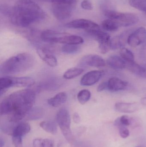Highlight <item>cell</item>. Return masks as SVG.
Returning a JSON list of instances; mask_svg holds the SVG:
<instances>
[{
	"label": "cell",
	"instance_id": "16",
	"mask_svg": "<svg viewBox=\"0 0 146 147\" xmlns=\"http://www.w3.org/2000/svg\"><path fill=\"white\" fill-rule=\"evenodd\" d=\"M109 90L117 92L125 90L127 86V83L119 78L113 77L108 81Z\"/></svg>",
	"mask_w": 146,
	"mask_h": 147
},
{
	"label": "cell",
	"instance_id": "25",
	"mask_svg": "<svg viewBox=\"0 0 146 147\" xmlns=\"http://www.w3.org/2000/svg\"><path fill=\"white\" fill-rule=\"evenodd\" d=\"M84 69L79 67H74L67 70L63 75L64 78L72 79L74 78L83 73Z\"/></svg>",
	"mask_w": 146,
	"mask_h": 147
},
{
	"label": "cell",
	"instance_id": "17",
	"mask_svg": "<svg viewBox=\"0 0 146 147\" xmlns=\"http://www.w3.org/2000/svg\"><path fill=\"white\" fill-rule=\"evenodd\" d=\"M107 63L110 68L115 70H120L126 68V62L121 57L111 56L107 60Z\"/></svg>",
	"mask_w": 146,
	"mask_h": 147
},
{
	"label": "cell",
	"instance_id": "34",
	"mask_svg": "<svg viewBox=\"0 0 146 147\" xmlns=\"http://www.w3.org/2000/svg\"><path fill=\"white\" fill-rule=\"evenodd\" d=\"M12 141L15 147H23L22 143V137L20 136H13Z\"/></svg>",
	"mask_w": 146,
	"mask_h": 147
},
{
	"label": "cell",
	"instance_id": "29",
	"mask_svg": "<svg viewBox=\"0 0 146 147\" xmlns=\"http://www.w3.org/2000/svg\"><path fill=\"white\" fill-rule=\"evenodd\" d=\"M121 57L126 62L134 61V56L133 53L130 50L126 47L121 48L120 51Z\"/></svg>",
	"mask_w": 146,
	"mask_h": 147
},
{
	"label": "cell",
	"instance_id": "24",
	"mask_svg": "<svg viewBox=\"0 0 146 147\" xmlns=\"http://www.w3.org/2000/svg\"><path fill=\"white\" fill-rule=\"evenodd\" d=\"M102 27L105 31L110 32H116L120 27L116 22L109 19L104 20L102 22Z\"/></svg>",
	"mask_w": 146,
	"mask_h": 147
},
{
	"label": "cell",
	"instance_id": "30",
	"mask_svg": "<svg viewBox=\"0 0 146 147\" xmlns=\"http://www.w3.org/2000/svg\"><path fill=\"white\" fill-rule=\"evenodd\" d=\"M61 50L63 52L67 54H75L79 53L81 49L77 45H65Z\"/></svg>",
	"mask_w": 146,
	"mask_h": 147
},
{
	"label": "cell",
	"instance_id": "32",
	"mask_svg": "<svg viewBox=\"0 0 146 147\" xmlns=\"http://www.w3.org/2000/svg\"><path fill=\"white\" fill-rule=\"evenodd\" d=\"M100 8L102 11L113 10L112 9V2L110 0H102L100 3Z\"/></svg>",
	"mask_w": 146,
	"mask_h": 147
},
{
	"label": "cell",
	"instance_id": "3",
	"mask_svg": "<svg viewBox=\"0 0 146 147\" xmlns=\"http://www.w3.org/2000/svg\"><path fill=\"white\" fill-rule=\"evenodd\" d=\"M35 63L31 54L27 53H19L6 60L1 65L0 71L3 74H16L31 69Z\"/></svg>",
	"mask_w": 146,
	"mask_h": 147
},
{
	"label": "cell",
	"instance_id": "6",
	"mask_svg": "<svg viewBox=\"0 0 146 147\" xmlns=\"http://www.w3.org/2000/svg\"><path fill=\"white\" fill-rule=\"evenodd\" d=\"M34 79L29 77H3L0 79V93H4L7 89L11 87H29L35 84Z\"/></svg>",
	"mask_w": 146,
	"mask_h": 147
},
{
	"label": "cell",
	"instance_id": "38",
	"mask_svg": "<svg viewBox=\"0 0 146 147\" xmlns=\"http://www.w3.org/2000/svg\"><path fill=\"white\" fill-rule=\"evenodd\" d=\"M74 147H90L86 143L83 142H78L75 145Z\"/></svg>",
	"mask_w": 146,
	"mask_h": 147
},
{
	"label": "cell",
	"instance_id": "20",
	"mask_svg": "<svg viewBox=\"0 0 146 147\" xmlns=\"http://www.w3.org/2000/svg\"><path fill=\"white\" fill-rule=\"evenodd\" d=\"M127 38L123 34L114 37L111 40V49L117 50L123 48L126 44V41L127 42Z\"/></svg>",
	"mask_w": 146,
	"mask_h": 147
},
{
	"label": "cell",
	"instance_id": "9",
	"mask_svg": "<svg viewBox=\"0 0 146 147\" xmlns=\"http://www.w3.org/2000/svg\"><path fill=\"white\" fill-rule=\"evenodd\" d=\"M87 32L97 41L100 52L105 54L111 49L110 36L107 33L99 30L88 31Z\"/></svg>",
	"mask_w": 146,
	"mask_h": 147
},
{
	"label": "cell",
	"instance_id": "40",
	"mask_svg": "<svg viewBox=\"0 0 146 147\" xmlns=\"http://www.w3.org/2000/svg\"><path fill=\"white\" fill-rule=\"evenodd\" d=\"M141 103L142 105H146V97H143L141 100Z\"/></svg>",
	"mask_w": 146,
	"mask_h": 147
},
{
	"label": "cell",
	"instance_id": "2",
	"mask_svg": "<svg viewBox=\"0 0 146 147\" xmlns=\"http://www.w3.org/2000/svg\"><path fill=\"white\" fill-rule=\"evenodd\" d=\"M45 14L37 4L31 0H19L10 13L11 22L21 27H27L43 20Z\"/></svg>",
	"mask_w": 146,
	"mask_h": 147
},
{
	"label": "cell",
	"instance_id": "7",
	"mask_svg": "<svg viewBox=\"0 0 146 147\" xmlns=\"http://www.w3.org/2000/svg\"><path fill=\"white\" fill-rule=\"evenodd\" d=\"M104 15L109 19L117 22L120 27H128L138 23L139 18L137 15L133 13H121L115 9L103 12Z\"/></svg>",
	"mask_w": 146,
	"mask_h": 147
},
{
	"label": "cell",
	"instance_id": "8",
	"mask_svg": "<svg viewBox=\"0 0 146 147\" xmlns=\"http://www.w3.org/2000/svg\"><path fill=\"white\" fill-rule=\"evenodd\" d=\"M56 120L64 138L69 143H73L74 138L70 128L71 118L68 110L65 108L59 109L57 113Z\"/></svg>",
	"mask_w": 146,
	"mask_h": 147
},
{
	"label": "cell",
	"instance_id": "5",
	"mask_svg": "<svg viewBox=\"0 0 146 147\" xmlns=\"http://www.w3.org/2000/svg\"><path fill=\"white\" fill-rule=\"evenodd\" d=\"M52 10L57 20H64L72 15L76 0H52Z\"/></svg>",
	"mask_w": 146,
	"mask_h": 147
},
{
	"label": "cell",
	"instance_id": "22",
	"mask_svg": "<svg viewBox=\"0 0 146 147\" xmlns=\"http://www.w3.org/2000/svg\"><path fill=\"white\" fill-rule=\"evenodd\" d=\"M126 68L132 73L134 74L137 76L142 77L143 69L142 65H139L134 61L126 62Z\"/></svg>",
	"mask_w": 146,
	"mask_h": 147
},
{
	"label": "cell",
	"instance_id": "31",
	"mask_svg": "<svg viewBox=\"0 0 146 147\" xmlns=\"http://www.w3.org/2000/svg\"><path fill=\"white\" fill-rule=\"evenodd\" d=\"M132 121L133 119L131 117H129L127 115H123L116 119L114 123L115 126L122 125L127 127L130 126L132 124Z\"/></svg>",
	"mask_w": 146,
	"mask_h": 147
},
{
	"label": "cell",
	"instance_id": "18",
	"mask_svg": "<svg viewBox=\"0 0 146 147\" xmlns=\"http://www.w3.org/2000/svg\"><path fill=\"white\" fill-rule=\"evenodd\" d=\"M67 98V94L64 92H61L49 98L48 100V103L52 107H57L66 102Z\"/></svg>",
	"mask_w": 146,
	"mask_h": 147
},
{
	"label": "cell",
	"instance_id": "28",
	"mask_svg": "<svg viewBox=\"0 0 146 147\" xmlns=\"http://www.w3.org/2000/svg\"><path fill=\"white\" fill-rule=\"evenodd\" d=\"M129 3L133 7L146 13V0H129Z\"/></svg>",
	"mask_w": 146,
	"mask_h": 147
},
{
	"label": "cell",
	"instance_id": "37",
	"mask_svg": "<svg viewBox=\"0 0 146 147\" xmlns=\"http://www.w3.org/2000/svg\"><path fill=\"white\" fill-rule=\"evenodd\" d=\"M73 121L76 124L80 123L81 121V118L79 115L77 113H75L73 115Z\"/></svg>",
	"mask_w": 146,
	"mask_h": 147
},
{
	"label": "cell",
	"instance_id": "23",
	"mask_svg": "<svg viewBox=\"0 0 146 147\" xmlns=\"http://www.w3.org/2000/svg\"><path fill=\"white\" fill-rule=\"evenodd\" d=\"M43 115V111L41 108H32L27 114L25 117L28 120H37L42 118Z\"/></svg>",
	"mask_w": 146,
	"mask_h": 147
},
{
	"label": "cell",
	"instance_id": "21",
	"mask_svg": "<svg viewBox=\"0 0 146 147\" xmlns=\"http://www.w3.org/2000/svg\"><path fill=\"white\" fill-rule=\"evenodd\" d=\"M40 127L47 133L52 134H55L57 132V125L56 123L52 120L43 121L40 123Z\"/></svg>",
	"mask_w": 146,
	"mask_h": 147
},
{
	"label": "cell",
	"instance_id": "39",
	"mask_svg": "<svg viewBox=\"0 0 146 147\" xmlns=\"http://www.w3.org/2000/svg\"><path fill=\"white\" fill-rule=\"evenodd\" d=\"M142 69H143V74H142V78H146V63L142 65Z\"/></svg>",
	"mask_w": 146,
	"mask_h": 147
},
{
	"label": "cell",
	"instance_id": "1",
	"mask_svg": "<svg viewBox=\"0 0 146 147\" xmlns=\"http://www.w3.org/2000/svg\"><path fill=\"white\" fill-rule=\"evenodd\" d=\"M35 91L25 89L15 92L5 98L1 104V115L8 116V121L16 123L25 117L36 100Z\"/></svg>",
	"mask_w": 146,
	"mask_h": 147
},
{
	"label": "cell",
	"instance_id": "10",
	"mask_svg": "<svg viewBox=\"0 0 146 147\" xmlns=\"http://www.w3.org/2000/svg\"><path fill=\"white\" fill-rule=\"evenodd\" d=\"M66 26L69 28L84 29L86 32L100 29L97 23L90 20L83 19L74 20L67 23Z\"/></svg>",
	"mask_w": 146,
	"mask_h": 147
},
{
	"label": "cell",
	"instance_id": "11",
	"mask_svg": "<svg viewBox=\"0 0 146 147\" xmlns=\"http://www.w3.org/2000/svg\"><path fill=\"white\" fill-rule=\"evenodd\" d=\"M146 40V28L141 27L129 35L127 43L132 47H136L145 42Z\"/></svg>",
	"mask_w": 146,
	"mask_h": 147
},
{
	"label": "cell",
	"instance_id": "15",
	"mask_svg": "<svg viewBox=\"0 0 146 147\" xmlns=\"http://www.w3.org/2000/svg\"><path fill=\"white\" fill-rule=\"evenodd\" d=\"M140 106L137 102L127 103L118 102L115 105L117 111L121 113H131L135 112L139 109Z\"/></svg>",
	"mask_w": 146,
	"mask_h": 147
},
{
	"label": "cell",
	"instance_id": "4",
	"mask_svg": "<svg viewBox=\"0 0 146 147\" xmlns=\"http://www.w3.org/2000/svg\"><path fill=\"white\" fill-rule=\"evenodd\" d=\"M40 38L45 42L65 45H79L83 44L84 41L83 38L80 36L50 30L42 32Z\"/></svg>",
	"mask_w": 146,
	"mask_h": 147
},
{
	"label": "cell",
	"instance_id": "27",
	"mask_svg": "<svg viewBox=\"0 0 146 147\" xmlns=\"http://www.w3.org/2000/svg\"><path fill=\"white\" fill-rule=\"evenodd\" d=\"M91 97V92L89 90L87 89L81 90L77 95L78 101L81 105L86 103L90 100Z\"/></svg>",
	"mask_w": 146,
	"mask_h": 147
},
{
	"label": "cell",
	"instance_id": "42",
	"mask_svg": "<svg viewBox=\"0 0 146 147\" xmlns=\"http://www.w3.org/2000/svg\"><path fill=\"white\" fill-rule=\"evenodd\" d=\"M58 147H63L62 146H61V145H59V146H58Z\"/></svg>",
	"mask_w": 146,
	"mask_h": 147
},
{
	"label": "cell",
	"instance_id": "41",
	"mask_svg": "<svg viewBox=\"0 0 146 147\" xmlns=\"http://www.w3.org/2000/svg\"><path fill=\"white\" fill-rule=\"evenodd\" d=\"M4 146V141L1 138L0 139V147H3Z\"/></svg>",
	"mask_w": 146,
	"mask_h": 147
},
{
	"label": "cell",
	"instance_id": "14",
	"mask_svg": "<svg viewBox=\"0 0 146 147\" xmlns=\"http://www.w3.org/2000/svg\"><path fill=\"white\" fill-rule=\"evenodd\" d=\"M37 53L40 58L49 66L55 67L57 65L56 57L49 49L44 47H39L37 49Z\"/></svg>",
	"mask_w": 146,
	"mask_h": 147
},
{
	"label": "cell",
	"instance_id": "26",
	"mask_svg": "<svg viewBox=\"0 0 146 147\" xmlns=\"http://www.w3.org/2000/svg\"><path fill=\"white\" fill-rule=\"evenodd\" d=\"M33 147H54V142L48 139L37 138L33 141Z\"/></svg>",
	"mask_w": 146,
	"mask_h": 147
},
{
	"label": "cell",
	"instance_id": "13",
	"mask_svg": "<svg viewBox=\"0 0 146 147\" xmlns=\"http://www.w3.org/2000/svg\"><path fill=\"white\" fill-rule=\"evenodd\" d=\"M103 73L102 71L93 70L89 71L81 78L80 84L83 86H91L97 83L101 78Z\"/></svg>",
	"mask_w": 146,
	"mask_h": 147
},
{
	"label": "cell",
	"instance_id": "33",
	"mask_svg": "<svg viewBox=\"0 0 146 147\" xmlns=\"http://www.w3.org/2000/svg\"><path fill=\"white\" fill-rule=\"evenodd\" d=\"M116 127L119 129V134L122 138L125 139L129 136V131L127 127L122 125H117Z\"/></svg>",
	"mask_w": 146,
	"mask_h": 147
},
{
	"label": "cell",
	"instance_id": "12",
	"mask_svg": "<svg viewBox=\"0 0 146 147\" xmlns=\"http://www.w3.org/2000/svg\"><path fill=\"white\" fill-rule=\"evenodd\" d=\"M79 65L100 68L105 66V63L103 59L100 56L90 54L83 57L80 61Z\"/></svg>",
	"mask_w": 146,
	"mask_h": 147
},
{
	"label": "cell",
	"instance_id": "36",
	"mask_svg": "<svg viewBox=\"0 0 146 147\" xmlns=\"http://www.w3.org/2000/svg\"><path fill=\"white\" fill-rule=\"evenodd\" d=\"M108 81H105V82H103V83L100 84L97 87V90L98 92H101L105 90H108Z\"/></svg>",
	"mask_w": 146,
	"mask_h": 147
},
{
	"label": "cell",
	"instance_id": "35",
	"mask_svg": "<svg viewBox=\"0 0 146 147\" xmlns=\"http://www.w3.org/2000/svg\"><path fill=\"white\" fill-rule=\"evenodd\" d=\"M81 7L83 9L87 10H91L93 9V6L90 0H83L81 4Z\"/></svg>",
	"mask_w": 146,
	"mask_h": 147
},
{
	"label": "cell",
	"instance_id": "19",
	"mask_svg": "<svg viewBox=\"0 0 146 147\" xmlns=\"http://www.w3.org/2000/svg\"><path fill=\"white\" fill-rule=\"evenodd\" d=\"M31 130V126L26 122H22L19 123L14 128L12 136H20L22 137L29 133Z\"/></svg>",
	"mask_w": 146,
	"mask_h": 147
}]
</instances>
